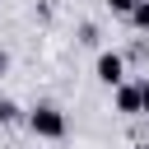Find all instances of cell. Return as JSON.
I'll list each match as a JSON object with an SVG mask.
<instances>
[{
	"label": "cell",
	"instance_id": "cell-7",
	"mask_svg": "<svg viewBox=\"0 0 149 149\" xmlns=\"http://www.w3.org/2000/svg\"><path fill=\"white\" fill-rule=\"evenodd\" d=\"M140 107H144V116H149V79H140Z\"/></svg>",
	"mask_w": 149,
	"mask_h": 149
},
{
	"label": "cell",
	"instance_id": "cell-1",
	"mask_svg": "<svg viewBox=\"0 0 149 149\" xmlns=\"http://www.w3.org/2000/svg\"><path fill=\"white\" fill-rule=\"evenodd\" d=\"M28 126H33V135H42V140H61V135H65V112L51 107V102H42V107L28 112Z\"/></svg>",
	"mask_w": 149,
	"mask_h": 149
},
{
	"label": "cell",
	"instance_id": "cell-4",
	"mask_svg": "<svg viewBox=\"0 0 149 149\" xmlns=\"http://www.w3.org/2000/svg\"><path fill=\"white\" fill-rule=\"evenodd\" d=\"M130 23H135V28H144V33H149V0H140V5H135V9H130Z\"/></svg>",
	"mask_w": 149,
	"mask_h": 149
},
{
	"label": "cell",
	"instance_id": "cell-3",
	"mask_svg": "<svg viewBox=\"0 0 149 149\" xmlns=\"http://www.w3.org/2000/svg\"><path fill=\"white\" fill-rule=\"evenodd\" d=\"M116 112L144 116V107H140V84H116Z\"/></svg>",
	"mask_w": 149,
	"mask_h": 149
},
{
	"label": "cell",
	"instance_id": "cell-8",
	"mask_svg": "<svg viewBox=\"0 0 149 149\" xmlns=\"http://www.w3.org/2000/svg\"><path fill=\"white\" fill-rule=\"evenodd\" d=\"M140 149H149V144H140Z\"/></svg>",
	"mask_w": 149,
	"mask_h": 149
},
{
	"label": "cell",
	"instance_id": "cell-2",
	"mask_svg": "<svg viewBox=\"0 0 149 149\" xmlns=\"http://www.w3.org/2000/svg\"><path fill=\"white\" fill-rule=\"evenodd\" d=\"M98 79H102L107 88H116V84L126 79V61H121L116 51H102V56H98Z\"/></svg>",
	"mask_w": 149,
	"mask_h": 149
},
{
	"label": "cell",
	"instance_id": "cell-6",
	"mask_svg": "<svg viewBox=\"0 0 149 149\" xmlns=\"http://www.w3.org/2000/svg\"><path fill=\"white\" fill-rule=\"evenodd\" d=\"M107 5H112V9H116V14H130V9H135V5H140V0H107Z\"/></svg>",
	"mask_w": 149,
	"mask_h": 149
},
{
	"label": "cell",
	"instance_id": "cell-5",
	"mask_svg": "<svg viewBox=\"0 0 149 149\" xmlns=\"http://www.w3.org/2000/svg\"><path fill=\"white\" fill-rule=\"evenodd\" d=\"M14 116H19V107H14L9 98H0V121H14Z\"/></svg>",
	"mask_w": 149,
	"mask_h": 149
}]
</instances>
